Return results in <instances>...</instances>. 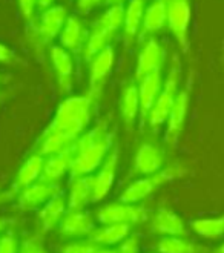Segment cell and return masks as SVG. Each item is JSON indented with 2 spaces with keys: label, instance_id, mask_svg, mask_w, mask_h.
<instances>
[{
  "label": "cell",
  "instance_id": "obj_1",
  "mask_svg": "<svg viewBox=\"0 0 224 253\" xmlns=\"http://www.w3.org/2000/svg\"><path fill=\"white\" fill-rule=\"evenodd\" d=\"M92 100L91 95H74L58 105L51 125L42 135L40 155L51 157L76 144L91 122Z\"/></svg>",
  "mask_w": 224,
  "mask_h": 253
},
{
  "label": "cell",
  "instance_id": "obj_2",
  "mask_svg": "<svg viewBox=\"0 0 224 253\" xmlns=\"http://www.w3.org/2000/svg\"><path fill=\"white\" fill-rule=\"evenodd\" d=\"M112 151V135L108 123L103 122L85 132L74 144V161L69 170L71 180L77 176L92 175Z\"/></svg>",
  "mask_w": 224,
  "mask_h": 253
},
{
  "label": "cell",
  "instance_id": "obj_3",
  "mask_svg": "<svg viewBox=\"0 0 224 253\" xmlns=\"http://www.w3.org/2000/svg\"><path fill=\"white\" fill-rule=\"evenodd\" d=\"M125 23V8L123 5H112L101 14L98 22L94 25L91 33L88 34L85 48H83V57L91 62L92 58L101 52L104 48L109 46V43L115 37Z\"/></svg>",
  "mask_w": 224,
  "mask_h": 253
},
{
  "label": "cell",
  "instance_id": "obj_4",
  "mask_svg": "<svg viewBox=\"0 0 224 253\" xmlns=\"http://www.w3.org/2000/svg\"><path fill=\"white\" fill-rule=\"evenodd\" d=\"M183 175H186V169L174 165L169 168H164L160 172L149 175V176H141L140 180L131 183L120 195V201L122 203H128V204H138L143 200H146L149 195H152L154 190L168 184L174 180H178Z\"/></svg>",
  "mask_w": 224,
  "mask_h": 253
},
{
  "label": "cell",
  "instance_id": "obj_5",
  "mask_svg": "<svg viewBox=\"0 0 224 253\" xmlns=\"http://www.w3.org/2000/svg\"><path fill=\"white\" fill-rule=\"evenodd\" d=\"M180 79H181V69H180V62L175 60L166 80L163 83L161 92L155 101L154 108L149 112L147 122L149 126L152 129H158L168 122V117L174 108V103L180 92Z\"/></svg>",
  "mask_w": 224,
  "mask_h": 253
},
{
  "label": "cell",
  "instance_id": "obj_6",
  "mask_svg": "<svg viewBox=\"0 0 224 253\" xmlns=\"http://www.w3.org/2000/svg\"><path fill=\"white\" fill-rule=\"evenodd\" d=\"M192 19L190 0H168V28L183 52L189 51V26Z\"/></svg>",
  "mask_w": 224,
  "mask_h": 253
},
{
  "label": "cell",
  "instance_id": "obj_7",
  "mask_svg": "<svg viewBox=\"0 0 224 253\" xmlns=\"http://www.w3.org/2000/svg\"><path fill=\"white\" fill-rule=\"evenodd\" d=\"M147 211L140 204H128V203H111L98 209L95 219L100 224H137L144 221Z\"/></svg>",
  "mask_w": 224,
  "mask_h": 253
},
{
  "label": "cell",
  "instance_id": "obj_8",
  "mask_svg": "<svg viewBox=\"0 0 224 253\" xmlns=\"http://www.w3.org/2000/svg\"><path fill=\"white\" fill-rule=\"evenodd\" d=\"M60 192L62 187L58 183H46L40 180L19 192L17 204L22 211H34L39 209V207H43L52 197H55Z\"/></svg>",
  "mask_w": 224,
  "mask_h": 253
},
{
  "label": "cell",
  "instance_id": "obj_9",
  "mask_svg": "<svg viewBox=\"0 0 224 253\" xmlns=\"http://www.w3.org/2000/svg\"><path fill=\"white\" fill-rule=\"evenodd\" d=\"M189 105H190V92L187 89H181V91L178 92V97L174 103V108L168 117L166 133H164V140L172 147L177 144V141L180 140L183 133L187 112H189Z\"/></svg>",
  "mask_w": 224,
  "mask_h": 253
},
{
  "label": "cell",
  "instance_id": "obj_10",
  "mask_svg": "<svg viewBox=\"0 0 224 253\" xmlns=\"http://www.w3.org/2000/svg\"><path fill=\"white\" fill-rule=\"evenodd\" d=\"M114 48L109 46L104 48L101 52H98L92 60H91V68H89V92L88 95H91L95 98L104 86V82L109 77V74L114 68Z\"/></svg>",
  "mask_w": 224,
  "mask_h": 253
},
{
  "label": "cell",
  "instance_id": "obj_11",
  "mask_svg": "<svg viewBox=\"0 0 224 253\" xmlns=\"http://www.w3.org/2000/svg\"><path fill=\"white\" fill-rule=\"evenodd\" d=\"M164 161H166V157L161 147L152 143H144L138 147L135 158H134L132 173L141 176L154 175L164 169Z\"/></svg>",
  "mask_w": 224,
  "mask_h": 253
},
{
  "label": "cell",
  "instance_id": "obj_12",
  "mask_svg": "<svg viewBox=\"0 0 224 253\" xmlns=\"http://www.w3.org/2000/svg\"><path fill=\"white\" fill-rule=\"evenodd\" d=\"M118 147H112V151L103 161L98 172L94 175V195L92 203H100L109 195V192L114 186L117 168H118Z\"/></svg>",
  "mask_w": 224,
  "mask_h": 253
},
{
  "label": "cell",
  "instance_id": "obj_13",
  "mask_svg": "<svg viewBox=\"0 0 224 253\" xmlns=\"http://www.w3.org/2000/svg\"><path fill=\"white\" fill-rule=\"evenodd\" d=\"M163 83L164 82L161 79V71H154L138 80L137 87H138V97H140V117L143 122L147 120L149 112L154 108L155 101L161 92Z\"/></svg>",
  "mask_w": 224,
  "mask_h": 253
},
{
  "label": "cell",
  "instance_id": "obj_14",
  "mask_svg": "<svg viewBox=\"0 0 224 253\" xmlns=\"http://www.w3.org/2000/svg\"><path fill=\"white\" fill-rule=\"evenodd\" d=\"M151 230L161 236H186L187 227L183 218L171 209H158L151 218Z\"/></svg>",
  "mask_w": 224,
  "mask_h": 253
},
{
  "label": "cell",
  "instance_id": "obj_15",
  "mask_svg": "<svg viewBox=\"0 0 224 253\" xmlns=\"http://www.w3.org/2000/svg\"><path fill=\"white\" fill-rule=\"evenodd\" d=\"M66 20H68L66 8L62 5H52L51 8L45 9L40 16L37 33L45 43H48L60 36Z\"/></svg>",
  "mask_w": 224,
  "mask_h": 253
},
{
  "label": "cell",
  "instance_id": "obj_16",
  "mask_svg": "<svg viewBox=\"0 0 224 253\" xmlns=\"http://www.w3.org/2000/svg\"><path fill=\"white\" fill-rule=\"evenodd\" d=\"M95 229V219L85 211H68L62 222L58 224V232L68 238L89 236Z\"/></svg>",
  "mask_w": 224,
  "mask_h": 253
},
{
  "label": "cell",
  "instance_id": "obj_17",
  "mask_svg": "<svg viewBox=\"0 0 224 253\" xmlns=\"http://www.w3.org/2000/svg\"><path fill=\"white\" fill-rule=\"evenodd\" d=\"M94 195V175H85L72 178L68 192V211H85L92 203Z\"/></svg>",
  "mask_w": 224,
  "mask_h": 253
},
{
  "label": "cell",
  "instance_id": "obj_18",
  "mask_svg": "<svg viewBox=\"0 0 224 253\" xmlns=\"http://www.w3.org/2000/svg\"><path fill=\"white\" fill-rule=\"evenodd\" d=\"M163 60H164V51L161 48V44L155 39L151 37L144 43V46L141 48L138 54L137 69H135L137 82L154 71H161Z\"/></svg>",
  "mask_w": 224,
  "mask_h": 253
},
{
  "label": "cell",
  "instance_id": "obj_19",
  "mask_svg": "<svg viewBox=\"0 0 224 253\" xmlns=\"http://www.w3.org/2000/svg\"><path fill=\"white\" fill-rule=\"evenodd\" d=\"M51 63L55 71V76L58 80V87L62 92H68L71 89L72 82V72H74V62L71 52L62 48L60 44H54L49 49Z\"/></svg>",
  "mask_w": 224,
  "mask_h": 253
},
{
  "label": "cell",
  "instance_id": "obj_20",
  "mask_svg": "<svg viewBox=\"0 0 224 253\" xmlns=\"http://www.w3.org/2000/svg\"><path fill=\"white\" fill-rule=\"evenodd\" d=\"M72 161H74V146H71L66 151L46 157L43 173H42V181L58 183L66 173H69Z\"/></svg>",
  "mask_w": 224,
  "mask_h": 253
},
{
  "label": "cell",
  "instance_id": "obj_21",
  "mask_svg": "<svg viewBox=\"0 0 224 253\" xmlns=\"http://www.w3.org/2000/svg\"><path fill=\"white\" fill-rule=\"evenodd\" d=\"M68 212V200L63 193H57L55 197H52L46 204H45L40 213H39V221L40 227L43 232H51L52 229L58 227V224L62 222L63 216Z\"/></svg>",
  "mask_w": 224,
  "mask_h": 253
},
{
  "label": "cell",
  "instance_id": "obj_22",
  "mask_svg": "<svg viewBox=\"0 0 224 253\" xmlns=\"http://www.w3.org/2000/svg\"><path fill=\"white\" fill-rule=\"evenodd\" d=\"M86 39H88V33L82 20L76 16L68 17L60 36H58L60 46L69 52H79L83 51Z\"/></svg>",
  "mask_w": 224,
  "mask_h": 253
},
{
  "label": "cell",
  "instance_id": "obj_23",
  "mask_svg": "<svg viewBox=\"0 0 224 253\" xmlns=\"http://www.w3.org/2000/svg\"><path fill=\"white\" fill-rule=\"evenodd\" d=\"M129 233L131 226L128 224H101V227H95L88 238L97 246L111 247L122 244L126 238H129Z\"/></svg>",
  "mask_w": 224,
  "mask_h": 253
},
{
  "label": "cell",
  "instance_id": "obj_24",
  "mask_svg": "<svg viewBox=\"0 0 224 253\" xmlns=\"http://www.w3.org/2000/svg\"><path fill=\"white\" fill-rule=\"evenodd\" d=\"M168 26V0H154L144 11L141 33L154 34Z\"/></svg>",
  "mask_w": 224,
  "mask_h": 253
},
{
  "label": "cell",
  "instance_id": "obj_25",
  "mask_svg": "<svg viewBox=\"0 0 224 253\" xmlns=\"http://www.w3.org/2000/svg\"><path fill=\"white\" fill-rule=\"evenodd\" d=\"M45 160H46V157L40 155L39 152L26 158V161L23 163L16 175V183H14V186H16L19 190H22L28 186L40 181L43 168H45Z\"/></svg>",
  "mask_w": 224,
  "mask_h": 253
},
{
  "label": "cell",
  "instance_id": "obj_26",
  "mask_svg": "<svg viewBox=\"0 0 224 253\" xmlns=\"http://www.w3.org/2000/svg\"><path fill=\"white\" fill-rule=\"evenodd\" d=\"M190 229L200 238L217 241L224 238V213L212 218H198L190 222Z\"/></svg>",
  "mask_w": 224,
  "mask_h": 253
},
{
  "label": "cell",
  "instance_id": "obj_27",
  "mask_svg": "<svg viewBox=\"0 0 224 253\" xmlns=\"http://www.w3.org/2000/svg\"><path fill=\"white\" fill-rule=\"evenodd\" d=\"M146 0H129L128 6L125 8V37L126 40H132L141 29L144 11H146Z\"/></svg>",
  "mask_w": 224,
  "mask_h": 253
},
{
  "label": "cell",
  "instance_id": "obj_28",
  "mask_svg": "<svg viewBox=\"0 0 224 253\" xmlns=\"http://www.w3.org/2000/svg\"><path fill=\"white\" fill-rule=\"evenodd\" d=\"M120 112L128 127L135 123L140 114V97H138V87L135 83H131L125 87L120 100Z\"/></svg>",
  "mask_w": 224,
  "mask_h": 253
},
{
  "label": "cell",
  "instance_id": "obj_29",
  "mask_svg": "<svg viewBox=\"0 0 224 253\" xmlns=\"http://www.w3.org/2000/svg\"><path fill=\"white\" fill-rule=\"evenodd\" d=\"M158 253H203L204 249L186 236H163L157 244Z\"/></svg>",
  "mask_w": 224,
  "mask_h": 253
},
{
  "label": "cell",
  "instance_id": "obj_30",
  "mask_svg": "<svg viewBox=\"0 0 224 253\" xmlns=\"http://www.w3.org/2000/svg\"><path fill=\"white\" fill-rule=\"evenodd\" d=\"M19 253H48L46 247H45L43 238L39 233L29 235L20 244Z\"/></svg>",
  "mask_w": 224,
  "mask_h": 253
},
{
  "label": "cell",
  "instance_id": "obj_31",
  "mask_svg": "<svg viewBox=\"0 0 224 253\" xmlns=\"http://www.w3.org/2000/svg\"><path fill=\"white\" fill-rule=\"evenodd\" d=\"M19 249L20 244L17 240V235L12 230L0 236V253H19Z\"/></svg>",
  "mask_w": 224,
  "mask_h": 253
},
{
  "label": "cell",
  "instance_id": "obj_32",
  "mask_svg": "<svg viewBox=\"0 0 224 253\" xmlns=\"http://www.w3.org/2000/svg\"><path fill=\"white\" fill-rule=\"evenodd\" d=\"M97 249H100V246H97L95 243H92L91 240L86 241H77V243H69L63 247L62 253H94Z\"/></svg>",
  "mask_w": 224,
  "mask_h": 253
},
{
  "label": "cell",
  "instance_id": "obj_33",
  "mask_svg": "<svg viewBox=\"0 0 224 253\" xmlns=\"http://www.w3.org/2000/svg\"><path fill=\"white\" fill-rule=\"evenodd\" d=\"M115 253H140V240L137 236H129L115 250Z\"/></svg>",
  "mask_w": 224,
  "mask_h": 253
},
{
  "label": "cell",
  "instance_id": "obj_34",
  "mask_svg": "<svg viewBox=\"0 0 224 253\" xmlns=\"http://www.w3.org/2000/svg\"><path fill=\"white\" fill-rule=\"evenodd\" d=\"M20 14L26 20H33L36 6H37V0H17Z\"/></svg>",
  "mask_w": 224,
  "mask_h": 253
},
{
  "label": "cell",
  "instance_id": "obj_35",
  "mask_svg": "<svg viewBox=\"0 0 224 253\" xmlns=\"http://www.w3.org/2000/svg\"><path fill=\"white\" fill-rule=\"evenodd\" d=\"M103 0H77V9L82 14H89L92 9H95Z\"/></svg>",
  "mask_w": 224,
  "mask_h": 253
},
{
  "label": "cell",
  "instance_id": "obj_36",
  "mask_svg": "<svg viewBox=\"0 0 224 253\" xmlns=\"http://www.w3.org/2000/svg\"><path fill=\"white\" fill-rule=\"evenodd\" d=\"M12 60H14V52L6 44L0 43V63H11Z\"/></svg>",
  "mask_w": 224,
  "mask_h": 253
},
{
  "label": "cell",
  "instance_id": "obj_37",
  "mask_svg": "<svg viewBox=\"0 0 224 253\" xmlns=\"http://www.w3.org/2000/svg\"><path fill=\"white\" fill-rule=\"evenodd\" d=\"M52 3H54V0H37V6H40V8H43V9L51 8Z\"/></svg>",
  "mask_w": 224,
  "mask_h": 253
},
{
  "label": "cell",
  "instance_id": "obj_38",
  "mask_svg": "<svg viewBox=\"0 0 224 253\" xmlns=\"http://www.w3.org/2000/svg\"><path fill=\"white\" fill-rule=\"evenodd\" d=\"M6 229V219L5 218H0V236H2L3 230Z\"/></svg>",
  "mask_w": 224,
  "mask_h": 253
},
{
  "label": "cell",
  "instance_id": "obj_39",
  "mask_svg": "<svg viewBox=\"0 0 224 253\" xmlns=\"http://www.w3.org/2000/svg\"><path fill=\"white\" fill-rule=\"evenodd\" d=\"M123 2H125V0H106V3L111 5V6L112 5H122Z\"/></svg>",
  "mask_w": 224,
  "mask_h": 253
},
{
  "label": "cell",
  "instance_id": "obj_40",
  "mask_svg": "<svg viewBox=\"0 0 224 253\" xmlns=\"http://www.w3.org/2000/svg\"><path fill=\"white\" fill-rule=\"evenodd\" d=\"M94 253H115V250H112V249H97Z\"/></svg>",
  "mask_w": 224,
  "mask_h": 253
},
{
  "label": "cell",
  "instance_id": "obj_41",
  "mask_svg": "<svg viewBox=\"0 0 224 253\" xmlns=\"http://www.w3.org/2000/svg\"><path fill=\"white\" fill-rule=\"evenodd\" d=\"M211 253H224V243H223L218 249H215L214 252H211Z\"/></svg>",
  "mask_w": 224,
  "mask_h": 253
},
{
  "label": "cell",
  "instance_id": "obj_42",
  "mask_svg": "<svg viewBox=\"0 0 224 253\" xmlns=\"http://www.w3.org/2000/svg\"><path fill=\"white\" fill-rule=\"evenodd\" d=\"M223 57H224V43H223Z\"/></svg>",
  "mask_w": 224,
  "mask_h": 253
}]
</instances>
